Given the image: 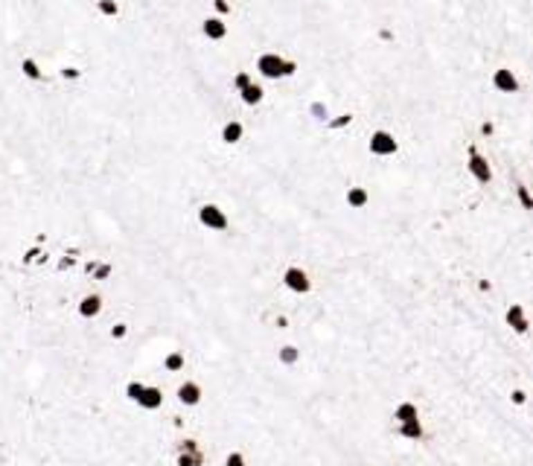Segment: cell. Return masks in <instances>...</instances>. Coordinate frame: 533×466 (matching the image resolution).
Listing matches in <instances>:
<instances>
[{
  "label": "cell",
  "mask_w": 533,
  "mask_h": 466,
  "mask_svg": "<svg viewBox=\"0 0 533 466\" xmlns=\"http://www.w3.org/2000/svg\"><path fill=\"white\" fill-rule=\"evenodd\" d=\"M251 70H257L265 82H283L300 70V59L298 55H286L283 50H262L254 59Z\"/></svg>",
  "instance_id": "6da1fadb"
},
{
  "label": "cell",
  "mask_w": 533,
  "mask_h": 466,
  "mask_svg": "<svg viewBox=\"0 0 533 466\" xmlns=\"http://www.w3.org/2000/svg\"><path fill=\"white\" fill-rule=\"evenodd\" d=\"M170 397L178 402V405H184V408H199L204 402V385L199 382V379H192V376H181V382L172 388Z\"/></svg>",
  "instance_id": "8992f818"
},
{
  "label": "cell",
  "mask_w": 533,
  "mask_h": 466,
  "mask_svg": "<svg viewBox=\"0 0 533 466\" xmlns=\"http://www.w3.org/2000/svg\"><path fill=\"white\" fill-rule=\"evenodd\" d=\"M123 9V0H93V12L102 21H114Z\"/></svg>",
  "instance_id": "ac0fdd59"
},
{
  "label": "cell",
  "mask_w": 533,
  "mask_h": 466,
  "mask_svg": "<svg viewBox=\"0 0 533 466\" xmlns=\"http://www.w3.org/2000/svg\"><path fill=\"white\" fill-rule=\"evenodd\" d=\"M489 88L501 96H516V93L525 91V82L518 79V73L510 64H498L493 73H489Z\"/></svg>",
  "instance_id": "5b68a950"
},
{
  "label": "cell",
  "mask_w": 533,
  "mask_h": 466,
  "mask_svg": "<svg viewBox=\"0 0 533 466\" xmlns=\"http://www.w3.org/2000/svg\"><path fill=\"white\" fill-rule=\"evenodd\" d=\"M18 93H21V88H18ZM12 111H15V108H12ZM9 117H12V114H9ZM6 123H9V120H6ZM0 132H3V129H0Z\"/></svg>",
  "instance_id": "44dd1931"
},
{
  "label": "cell",
  "mask_w": 533,
  "mask_h": 466,
  "mask_svg": "<svg viewBox=\"0 0 533 466\" xmlns=\"http://www.w3.org/2000/svg\"><path fill=\"white\" fill-rule=\"evenodd\" d=\"M265 96H269V91H265V84L251 82L248 88H242L240 93H236V100H240V105H242V108L254 111V108H260V105L265 102Z\"/></svg>",
  "instance_id": "5bb4252c"
},
{
  "label": "cell",
  "mask_w": 533,
  "mask_h": 466,
  "mask_svg": "<svg viewBox=\"0 0 533 466\" xmlns=\"http://www.w3.org/2000/svg\"><path fill=\"white\" fill-rule=\"evenodd\" d=\"M280 286H283L294 298H306V294L315 292V280L309 277V271L300 262H289L283 271H280Z\"/></svg>",
  "instance_id": "277c9868"
},
{
  "label": "cell",
  "mask_w": 533,
  "mask_h": 466,
  "mask_svg": "<svg viewBox=\"0 0 533 466\" xmlns=\"http://www.w3.org/2000/svg\"><path fill=\"white\" fill-rule=\"evenodd\" d=\"M423 414H419V405L417 400H399L394 405V411H390V420L394 422H408V420H419Z\"/></svg>",
  "instance_id": "2e32d148"
},
{
  "label": "cell",
  "mask_w": 533,
  "mask_h": 466,
  "mask_svg": "<svg viewBox=\"0 0 533 466\" xmlns=\"http://www.w3.org/2000/svg\"><path fill=\"white\" fill-rule=\"evenodd\" d=\"M161 367H163V373L166 376H184V370H187V356L181 350H166L163 352V359H161Z\"/></svg>",
  "instance_id": "9a60e30c"
},
{
  "label": "cell",
  "mask_w": 533,
  "mask_h": 466,
  "mask_svg": "<svg viewBox=\"0 0 533 466\" xmlns=\"http://www.w3.org/2000/svg\"><path fill=\"white\" fill-rule=\"evenodd\" d=\"M245 134H248V123L242 117H231L219 125V143H224V146H240Z\"/></svg>",
  "instance_id": "30bf717a"
},
{
  "label": "cell",
  "mask_w": 533,
  "mask_h": 466,
  "mask_svg": "<svg viewBox=\"0 0 533 466\" xmlns=\"http://www.w3.org/2000/svg\"><path fill=\"white\" fill-rule=\"evenodd\" d=\"M504 323L510 327L513 335H530V315H527V306L525 303H507L504 306V312H501Z\"/></svg>",
  "instance_id": "ba28073f"
},
{
  "label": "cell",
  "mask_w": 533,
  "mask_h": 466,
  "mask_svg": "<svg viewBox=\"0 0 533 466\" xmlns=\"http://www.w3.org/2000/svg\"><path fill=\"white\" fill-rule=\"evenodd\" d=\"M105 303H108V298H105L102 292H85V294H82V298L76 301V315H79L82 321H96V318H102Z\"/></svg>",
  "instance_id": "9c48e42d"
},
{
  "label": "cell",
  "mask_w": 533,
  "mask_h": 466,
  "mask_svg": "<svg viewBox=\"0 0 533 466\" xmlns=\"http://www.w3.org/2000/svg\"><path fill=\"white\" fill-rule=\"evenodd\" d=\"M18 73H21V79L24 82H44V76H47V70H44V62L38 59V55H33V53H26V55H21L18 59Z\"/></svg>",
  "instance_id": "7c38bea8"
},
{
  "label": "cell",
  "mask_w": 533,
  "mask_h": 466,
  "mask_svg": "<svg viewBox=\"0 0 533 466\" xmlns=\"http://www.w3.org/2000/svg\"><path fill=\"white\" fill-rule=\"evenodd\" d=\"M402 149V140L397 132H390L385 129V125H376V129H370L368 134V154L376 161H388V158H394V154Z\"/></svg>",
  "instance_id": "7a4b0ae2"
},
{
  "label": "cell",
  "mask_w": 533,
  "mask_h": 466,
  "mask_svg": "<svg viewBox=\"0 0 533 466\" xmlns=\"http://www.w3.org/2000/svg\"><path fill=\"white\" fill-rule=\"evenodd\" d=\"M274 359H277L280 367H298L300 359H303V347L298 341H283V344H277Z\"/></svg>",
  "instance_id": "4fadbf2b"
},
{
  "label": "cell",
  "mask_w": 533,
  "mask_h": 466,
  "mask_svg": "<svg viewBox=\"0 0 533 466\" xmlns=\"http://www.w3.org/2000/svg\"><path fill=\"white\" fill-rule=\"evenodd\" d=\"M195 222H199V228L207 231V233H228L231 231V216L228 210L216 201H201L195 207Z\"/></svg>",
  "instance_id": "3957f363"
},
{
  "label": "cell",
  "mask_w": 533,
  "mask_h": 466,
  "mask_svg": "<svg viewBox=\"0 0 533 466\" xmlns=\"http://www.w3.org/2000/svg\"><path fill=\"white\" fill-rule=\"evenodd\" d=\"M199 35L210 44H222L224 38L231 35V18H219L213 12H207V15L199 21Z\"/></svg>",
  "instance_id": "52a82bcc"
},
{
  "label": "cell",
  "mask_w": 533,
  "mask_h": 466,
  "mask_svg": "<svg viewBox=\"0 0 533 466\" xmlns=\"http://www.w3.org/2000/svg\"><path fill=\"white\" fill-rule=\"evenodd\" d=\"M166 397H170V393H166V388H161V385H149V382H146L143 393L137 397L134 405L140 408V411H161L163 402H166Z\"/></svg>",
  "instance_id": "8fae6325"
},
{
  "label": "cell",
  "mask_w": 533,
  "mask_h": 466,
  "mask_svg": "<svg viewBox=\"0 0 533 466\" xmlns=\"http://www.w3.org/2000/svg\"><path fill=\"white\" fill-rule=\"evenodd\" d=\"M397 429H399L402 440H408V443H419V440L426 437V422H423V417H419V420H408V422H397Z\"/></svg>",
  "instance_id": "e0dca14e"
},
{
  "label": "cell",
  "mask_w": 533,
  "mask_h": 466,
  "mask_svg": "<svg viewBox=\"0 0 533 466\" xmlns=\"http://www.w3.org/2000/svg\"><path fill=\"white\" fill-rule=\"evenodd\" d=\"M222 466H251V463H248V455H245V451L233 446V449H228V451L222 455Z\"/></svg>",
  "instance_id": "ffe728a7"
},
{
  "label": "cell",
  "mask_w": 533,
  "mask_h": 466,
  "mask_svg": "<svg viewBox=\"0 0 533 466\" xmlns=\"http://www.w3.org/2000/svg\"><path fill=\"white\" fill-rule=\"evenodd\" d=\"M129 335H132V323L129 321L111 318V323H108V338H111V341H125Z\"/></svg>",
  "instance_id": "d6986e66"
}]
</instances>
